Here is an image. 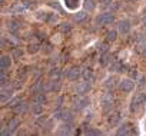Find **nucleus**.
<instances>
[{
  "instance_id": "obj_1",
  "label": "nucleus",
  "mask_w": 146,
  "mask_h": 136,
  "mask_svg": "<svg viewBox=\"0 0 146 136\" xmlns=\"http://www.w3.org/2000/svg\"><path fill=\"white\" fill-rule=\"evenodd\" d=\"M146 103V93L145 92H140V93H136L130 102V110L132 112H136L139 110L143 105Z\"/></svg>"
},
{
  "instance_id": "obj_2",
  "label": "nucleus",
  "mask_w": 146,
  "mask_h": 136,
  "mask_svg": "<svg viewBox=\"0 0 146 136\" xmlns=\"http://www.w3.org/2000/svg\"><path fill=\"white\" fill-rule=\"evenodd\" d=\"M72 105H73V107H75V110H83L89 105V99L85 95H78L72 100Z\"/></svg>"
},
{
  "instance_id": "obj_3",
  "label": "nucleus",
  "mask_w": 146,
  "mask_h": 136,
  "mask_svg": "<svg viewBox=\"0 0 146 136\" xmlns=\"http://www.w3.org/2000/svg\"><path fill=\"white\" fill-rule=\"evenodd\" d=\"M113 20H115V16L112 15V13H109V12H105V13H100L98 17H96V25H99V26H105V25H110V23H113Z\"/></svg>"
},
{
  "instance_id": "obj_4",
  "label": "nucleus",
  "mask_w": 146,
  "mask_h": 136,
  "mask_svg": "<svg viewBox=\"0 0 146 136\" xmlns=\"http://www.w3.org/2000/svg\"><path fill=\"white\" fill-rule=\"evenodd\" d=\"M113 100H115V98H113V95L109 93V92L102 96V109H103L105 113H108V112L113 107Z\"/></svg>"
},
{
  "instance_id": "obj_5",
  "label": "nucleus",
  "mask_w": 146,
  "mask_h": 136,
  "mask_svg": "<svg viewBox=\"0 0 146 136\" xmlns=\"http://www.w3.org/2000/svg\"><path fill=\"white\" fill-rule=\"evenodd\" d=\"M90 90V83L89 82H79L73 86V92L76 95H86Z\"/></svg>"
},
{
  "instance_id": "obj_6",
  "label": "nucleus",
  "mask_w": 146,
  "mask_h": 136,
  "mask_svg": "<svg viewBox=\"0 0 146 136\" xmlns=\"http://www.w3.org/2000/svg\"><path fill=\"white\" fill-rule=\"evenodd\" d=\"M79 76H82V69H80V67H78V66L70 67V69L66 72V78L69 80H78Z\"/></svg>"
},
{
  "instance_id": "obj_7",
  "label": "nucleus",
  "mask_w": 146,
  "mask_h": 136,
  "mask_svg": "<svg viewBox=\"0 0 146 136\" xmlns=\"http://www.w3.org/2000/svg\"><path fill=\"white\" fill-rule=\"evenodd\" d=\"M133 88H135V83L132 82V79H122V80L119 82V89H120L122 92H125V93L132 92Z\"/></svg>"
},
{
  "instance_id": "obj_8",
  "label": "nucleus",
  "mask_w": 146,
  "mask_h": 136,
  "mask_svg": "<svg viewBox=\"0 0 146 136\" xmlns=\"http://www.w3.org/2000/svg\"><path fill=\"white\" fill-rule=\"evenodd\" d=\"M116 26H117V30H119L122 34H127V33L130 32V22H129L127 19H122V20H119Z\"/></svg>"
},
{
  "instance_id": "obj_9",
  "label": "nucleus",
  "mask_w": 146,
  "mask_h": 136,
  "mask_svg": "<svg viewBox=\"0 0 146 136\" xmlns=\"http://www.w3.org/2000/svg\"><path fill=\"white\" fill-rule=\"evenodd\" d=\"M12 95H13V89L12 88L2 86V95H0V100H2V103H6L7 100H10Z\"/></svg>"
},
{
  "instance_id": "obj_10",
  "label": "nucleus",
  "mask_w": 146,
  "mask_h": 136,
  "mask_svg": "<svg viewBox=\"0 0 146 136\" xmlns=\"http://www.w3.org/2000/svg\"><path fill=\"white\" fill-rule=\"evenodd\" d=\"M26 9H27V6L25 5V2H19V3H15V5L10 7V12L15 13V15H20V13H23Z\"/></svg>"
},
{
  "instance_id": "obj_11",
  "label": "nucleus",
  "mask_w": 146,
  "mask_h": 136,
  "mask_svg": "<svg viewBox=\"0 0 146 136\" xmlns=\"http://www.w3.org/2000/svg\"><path fill=\"white\" fill-rule=\"evenodd\" d=\"M10 66H12V57L7 56V54H3L2 59H0V69H2V70H7Z\"/></svg>"
},
{
  "instance_id": "obj_12",
  "label": "nucleus",
  "mask_w": 146,
  "mask_h": 136,
  "mask_svg": "<svg viewBox=\"0 0 146 136\" xmlns=\"http://www.w3.org/2000/svg\"><path fill=\"white\" fill-rule=\"evenodd\" d=\"M109 69H110V72H123V64L119 60H112Z\"/></svg>"
},
{
  "instance_id": "obj_13",
  "label": "nucleus",
  "mask_w": 146,
  "mask_h": 136,
  "mask_svg": "<svg viewBox=\"0 0 146 136\" xmlns=\"http://www.w3.org/2000/svg\"><path fill=\"white\" fill-rule=\"evenodd\" d=\"M70 132H72V123H70V122H69V123H67V122L63 123V125L57 129V133H59V135H69Z\"/></svg>"
},
{
  "instance_id": "obj_14",
  "label": "nucleus",
  "mask_w": 146,
  "mask_h": 136,
  "mask_svg": "<svg viewBox=\"0 0 146 136\" xmlns=\"http://www.w3.org/2000/svg\"><path fill=\"white\" fill-rule=\"evenodd\" d=\"M86 17H88V13H86V12H76L75 15H73V20L78 22V23L85 22V20H86Z\"/></svg>"
},
{
  "instance_id": "obj_15",
  "label": "nucleus",
  "mask_w": 146,
  "mask_h": 136,
  "mask_svg": "<svg viewBox=\"0 0 146 136\" xmlns=\"http://www.w3.org/2000/svg\"><path fill=\"white\" fill-rule=\"evenodd\" d=\"M39 49H40V44H39L37 42H32V43H29V44H27V52H29L30 54L37 53V52H39Z\"/></svg>"
},
{
  "instance_id": "obj_16",
  "label": "nucleus",
  "mask_w": 146,
  "mask_h": 136,
  "mask_svg": "<svg viewBox=\"0 0 146 136\" xmlns=\"http://www.w3.org/2000/svg\"><path fill=\"white\" fill-rule=\"evenodd\" d=\"M82 76H83V79L86 80V82H93L95 80V75H93V72L90 70V69H86V70H83L82 72Z\"/></svg>"
},
{
  "instance_id": "obj_17",
  "label": "nucleus",
  "mask_w": 146,
  "mask_h": 136,
  "mask_svg": "<svg viewBox=\"0 0 146 136\" xmlns=\"http://www.w3.org/2000/svg\"><path fill=\"white\" fill-rule=\"evenodd\" d=\"M116 83H117V79H116L115 76H110V78L106 79V82H105V88H108V89H115Z\"/></svg>"
},
{
  "instance_id": "obj_18",
  "label": "nucleus",
  "mask_w": 146,
  "mask_h": 136,
  "mask_svg": "<svg viewBox=\"0 0 146 136\" xmlns=\"http://www.w3.org/2000/svg\"><path fill=\"white\" fill-rule=\"evenodd\" d=\"M83 6H85V10L86 12H92V10H95V7H96V0H85L83 2Z\"/></svg>"
},
{
  "instance_id": "obj_19",
  "label": "nucleus",
  "mask_w": 146,
  "mask_h": 136,
  "mask_svg": "<svg viewBox=\"0 0 146 136\" xmlns=\"http://www.w3.org/2000/svg\"><path fill=\"white\" fill-rule=\"evenodd\" d=\"M7 29H9V32H12V33H16V32L20 29V23H19V22H16V20H12V22H9V25H7Z\"/></svg>"
},
{
  "instance_id": "obj_20",
  "label": "nucleus",
  "mask_w": 146,
  "mask_h": 136,
  "mask_svg": "<svg viewBox=\"0 0 146 136\" xmlns=\"http://www.w3.org/2000/svg\"><path fill=\"white\" fill-rule=\"evenodd\" d=\"M110 62H112V56L108 52L106 53H102V56H100V64L102 66H108Z\"/></svg>"
},
{
  "instance_id": "obj_21",
  "label": "nucleus",
  "mask_w": 146,
  "mask_h": 136,
  "mask_svg": "<svg viewBox=\"0 0 146 136\" xmlns=\"http://www.w3.org/2000/svg\"><path fill=\"white\" fill-rule=\"evenodd\" d=\"M127 133H130V123H125V125H122V126L117 129V135H119V136L127 135Z\"/></svg>"
},
{
  "instance_id": "obj_22",
  "label": "nucleus",
  "mask_w": 146,
  "mask_h": 136,
  "mask_svg": "<svg viewBox=\"0 0 146 136\" xmlns=\"http://www.w3.org/2000/svg\"><path fill=\"white\" fill-rule=\"evenodd\" d=\"M49 76H50L52 80H59L60 76H62V72L57 69V67H53V69L50 70V73H49Z\"/></svg>"
},
{
  "instance_id": "obj_23",
  "label": "nucleus",
  "mask_w": 146,
  "mask_h": 136,
  "mask_svg": "<svg viewBox=\"0 0 146 136\" xmlns=\"http://www.w3.org/2000/svg\"><path fill=\"white\" fill-rule=\"evenodd\" d=\"M119 120H120V113L116 112V113H113V115L109 117V125H110V126H116V125L119 123Z\"/></svg>"
},
{
  "instance_id": "obj_24",
  "label": "nucleus",
  "mask_w": 146,
  "mask_h": 136,
  "mask_svg": "<svg viewBox=\"0 0 146 136\" xmlns=\"http://www.w3.org/2000/svg\"><path fill=\"white\" fill-rule=\"evenodd\" d=\"M33 100H35V102H37V103H42V105H44L47 99H46V96H44V93H43V92H39V93H36V95H35Z\"/></svg>"
},
{
  "instance_id": "obj_25",
  "label": "nucleus",
  "mask_w": 146,
  "mask_h": 136,
  "mask_svg": "<svg viewBox=\"0 0 146 136\" xmlns=\"http://www.w3.org/2000/svg\"><path fill=\"white\" fill-rule=\"evenodd\" d=\"M32 112H33V115H42V112H43V105L35 102L33 106H32Z\"/></svg>"
},
{
  "instance_id": "obj_26",
  "label": "nucleus",
  "mask_w": 146,
  "mask_h": 136,
  "mask_svg": "<svg viewBox=\"0 0 146 136\" xmlns=\"http://www.w3.org/2000/svg\"><path fill=\"white\" fill-rule=\"evenodd\" d=\"M79 2H80V0H64L67 9H72V10H75L79 6Z\"/></svg>"
},
{
  "instance_id": "obj_27",
  "label": "nucleus",
  "mask_w": 146,
  "mask_h": 136,
  "mask_svg": "<svg viewBox=\"0 0 146 136\" xmlns=\"http://www.w3.org/2000/svg\"><path fill=\"white\" fill-rule=\"evenodd\" d=\"M15 112L19 113V115H20V113H26V112H27V103L22 102L20 105H17V106L15 107Z\"/></svg>"
},
{
  "instance_id": "obj_28",
  "label": "nucleus",
  "mask_w": 146,
  "mask_h": 136,
  "mask_svg": "<svg viewBox=\"0 0 146 136\" xmlns=\"http://www.w3.org/2000/svg\"><path fill=\"white\" fill-rule=\"evenodd\" d=\"M106 39H108L109 42H115V40L117 39V32H116V30H109V32L106 33Z\"/></svg>"
},
{
  "instance_id": "obj_29",
  "label": "nucleus",
  "mask_w": 146,
  "mask_h": 136,
  "mask_svg": "<svg viewBox=\"0 0 146 136\" xmlns=\"http://www.w3.org/2000/svg\"><path fill=\"white\" fill-rule=\"evenodd\" d=\"M59 30H60L62 33H69V32H70V25H69L67 22H63V23L59 25Z\"/></svg>"
},
{
  "instance_id": "obj_30",
  "label": "nucleus",
  "mask_w": 146,
  "mask_h": 136,
  "mask_svg": "<svg viewBox=\"0 0 146 136\" xmlns=\"http://www.w3.org/2000/svg\"><path fill=\"white\" fill-rule=\"evenodd\" d=\"M7 82H9V78H7V75H6V70H2V72H0V85L6 86Z\"/></svg>"
},
{
  "instance_id": "obj_31",
  "label": "nucleus",
  "mask_w": 146,
  "mask_h": 136,
  "mask_svg": "<svg viewBox=\"0 0 146 136\" xmlns=\"http://www.w3.org/2000/svg\"><path fill=\"white\" fill-rule=\"evenodd\" d=\"M56 22H57V15H56V13H49V16H47V19H46V23L54 25Z\"/></svg>"
},
{
  "instance_id": "obj_32",
  "label": "nucleus",
  "mask_w": 146,
  "mask_h": 136,
  "mask_svg": "<svg viewBox=\"0 0 146 136\" xmlns=\"http://www.w3.org/2000/svg\"><path fill=\"white\" fill-rule=\"evenodd\" d=\"M20 103H22V99H20V98H15V99L9 100V105H7V106H9V107H13V109H15V107H16L17 105H20Z\"/></svg>"
},
{
  "instance_id": "obj_33",
  "label": "nucleus",
  "mask_w": 146,
  "mask_h": 136,
  "mask_svg": "<svg viewBox=\"0 0 146 136\" xmlns=\"http://www.w3.org/2000/svg\"><path fill=\"white\" fill-rule=\"evenodd\" d=\"M85 133H86V135H89V136H100V135H102V132H100V130H98V129H93V127L88 129Z\"/></svg>"
},
{
  "instance_id": "obj_34",
  "label": "nucleus",
  "mask_w": 146,
  "mask_h": 136,
  "mask_svg": "<svg viewBox=\"0 0 146 136\" xmlns=\"http://www.w3.org/2000/svg\"><path fill=\"white\" fill-rule=\"evenodd\" d=\"M47 16H49V13H46V12H37V13H36V17H37L39 20H43V22H46Z\"/></svg>"
},
{
  "instance_id": "obj_35",
  "label": "nucleus",
  "mask_w": 146,
  "mask_h": 136,
  "mask_svg": "<svg viewBox=\"0 0 146 136\" xmlns=\"http://www.w3.org/2000/svg\"><path fill=\"white\" fill-rule=\"evenodd\" d=\"M42 50H43L44 53H52V52H53V46H52L50 43H44L43 47H42Z\"/></svg>"
},
{
  "instance_id": "obj_36",
  "label": "nucleus",
  "mask_w": 146,
  "mask_h": 136,
  "mask_svg": "<svg viewBox=\"0 0 146 136\" xmlns=\"http://www.w3.org/2000/svg\"><path fill=\"white\" fill-rule=\"evenodd\" d=\"M52 90L53 92H59L60 90V82L59 80H53L52 82Z\"/></svg>"
},
{
  "instance_id": "obj_37",
  "label": "nucleus",
  "mask_w": 146,
  "mask_h": 136,
  "mask_svg": "<svg viewBox=\"0 0 146 136\" xmlns=\"http://www.w3.org/2000/svg\"><path fill=\"white\" fill-rule=\"evenodd\" d=\"M12 56H13L15 59H17V57H20V56H22V50L16 47V49L13 50V53H12Z\"/></svg>"
},
{
  "instance_id": "obj_38",
  "label": "nucleus",
  "mask_w": 146,
  "mask_h": 136,
  "mask_svg": "<svg viewBox=\"0 0 146 136\" xmlns=\"http://www.w3.org/2000/svg\"><path fill=\"white\" fill-rule=\"evenodd\" d=\"M108 50H109V47H108V44H106V43H103V44H100V46H99V52H100V53H106Z\"/></svg>"
},
{
  "instance_id": "obj_39",
  "label": "nucleus",
  "mask_w": 146,
  "mask_h": 136,
  "mask_svg": "<svg viewBox=\"0 0 146 136\" xmlns=\"http://www.w3.org/2000/svg\"><path fill=\"white\" fill-rule=\"evenodd\" d=\"M23 80H25V79H22V80H20V79H17V80L15 82V88H16V89L22 88V86H23Z\"/></svg>"
},
{
  "instance_id": "obj_40",
  "label": "nucleus",
  "mask_w": 146,
  "mask_h": 136,
  "mask_svg": "<svg viewBox=\"0 0 146 136\" xmlns=\"http://www.w3.org/2000/svg\"><path fill=\"white\" fill-rule=\"evenodd\" d=\"M110 2H112V0H100V5H103V6H109Z\"/></svg>"
},
{
  "instance_id": "obj_41",
  "label": "nucleus",
  "mask_w": 146,
  "mask_h": 136,
  "mask_svg": "<svg viewBox=\"0 0 146 136\" xmlns=\"http://www.w3.org/2000/svg\"><path fill=\"white\" fill-rule=\"evenodd\" d=\"M142 54L146 57V43H145V44H143V47H142Z\"/></svg>"
},
{
  "instance_id": "obj_42",
  "label": "nucleus",
  "mask_w": 146,
  "mask_h": 136,
  "mask_svg": "<svg viewBox=\"0 0 146 136\" xmlns=\"http://www.w3.org/2000/svg\"><path fill=\"white\" fill-rule=\"evenodd\" d=\"M129 75H130L132 78H136V76H137V73H136V72H133V69H132V70L129 72Z\"/></svg>"
},
{
  "instance_id": "obj_43",
  "label": "nucleus",
  "mask_w": 146,
  "mask_h": 136,
  "mask_svg": "<svg viewBox=\"0 0 146 136\" xmlns=\"http://www.w3.org/2000/svg\"><path fill=\"white\" fill-rule=\"evenodd\" d=\"M143 13H145V17H146V9H145V12H143Z\"/></svg>"
},
{
  "instance_id": "obj_44",
  "label": "nucleus",
  "mask_w": 146,
  "mask_h": 136,
  "mask_svg": "<svg viewBox=\"0 0 146 136\" xmlns=\"http://www.w3.org/2000/svg\"><path fill=\"white\" fill-rule=\"evenodd\" d=\"M132 2H136V0H132Z\"/></svg>"
},
{
  "instance_id": "obj_45",
  "label": "nucleus",
  "mask_w": 146,
  "mask_h": 136,
  "mask_svg": "<svg viewBox=\"0 0 146 136\" xmlns=\"http://www.w3.org/2000/svg\"><path fill=\"white\" fill-rule=\"evenodd\" d=\"M145 25H146V22H145Z\"/></svg>"
}]
</instances>
